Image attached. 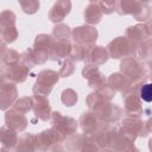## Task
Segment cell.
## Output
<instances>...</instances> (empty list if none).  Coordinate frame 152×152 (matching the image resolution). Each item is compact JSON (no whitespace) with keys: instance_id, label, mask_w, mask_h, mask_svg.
<instances>
[{"instance_id":"1","label":"cell","mask_w":152,"mask_h":152,"mask_svg":"<svg viewBox=\"0 0 152 152\" xmlns=\"http://www.w3.org/2000/svg\"><path fill=\"white\" fill-rule=\"evenodd\" d=\"M58 81V74L52 70H43L39 72L37 77V82L33 87V93L38 96H45L48 95L53 84Z\"/></svg>"},{"instance_id":"2","label":"cell","mask_w":152,"mask_h":152,"mask_svg":"<svg viewBox=\"0 0 152 152\" xmlns=\"http://www.w3.org/2000/svg\"><path fill=\"white\" fill-rule=\"evenodd\" d=\"M52 129L58 134L62 140L69 134H72L77 129V122L71 118L62 116L61 113H52Z\"/></svg>"},{"instance_id":"3","label":"cell","mask_w":152,"mask_h":152,"mask_svg":"<svg viewBox=\"0 0 152 152\" xmlns=\"http://www.w3.org/2000/svg\"><path fill=\"white\" fill-rule=\"evenodd\" d=\"M74 40L78 44H93L96 40L97 31L91 26H80L72 31Z\"/></svg>"},{"instance_id":"4","label":"cell","mask_w":152,"mask_h":152,"mask_svg":"<svg viewBox=\"0 0 152 152\" xmlns=\"http://www.w3.org/2000/svg\"><path fill=\"white\" fill-rule=\"evenodd\" d=\"M17 94L14 84L2 81L0 84V109H7L17 99Z\"/></svg>"},{"instance_id":"5","label":"cell","mask_w":152,"mask_h":152,"mask_svg":"<svg viewBox=\"0 0 152 152\" xmlns=\"http://www.w3.org/2000/svg\"><path fill=\"white\" fill-rule=\"evenodd\" d=\"M32 108L36 113V115L42 119V120H48L50 118V104L49 101L44 97V96H38L34 95V97L32 99Z\"/></svg>"},{"instance_id":"6","label":"cell","mask_w":152,"mask_h":152,"mask_svg":"<svg viewBox=\"0 0 152 152\" xmlns=\"http://www.w3.org/2000/svg\"><path fill=\"white\" fill-rule=\"evenodd\" d=\"M5 119H6L7 126H8L10 128L14 129V131H23V129H25V127H26V125H27L26 118H25L21 113L17 112V110H14V109L8 110V112L6 113Z\"/></svg>"},{"instance_id":"7","label":"cell","mask_w":152,"mask_h":152,"mask_svg":"<svg viewBox=\"0 0 152 152\" xmlns=\"http://www.w3.org/2000/svg\"><path fill=\"white\" fill-rule=\"evenodd\" d=\"M28 74V68H26L25 65H19V64H13L10 65L6 71H5V77L10 81L13 82H24L26 80V76Z\"/></svg>"},{"instance_id":"8","label":"cell","mask_w":152,"mask_h":152,"mask_svg":"<svg viewBox=\"0 0 152 152\" xmlns=\"http://www.w3.org/2000/svg\"><path fill=\"white\" fill-rule=\"evenodd\" d=\"M70 8H71V2L70 1H58V2H56L52 6V8L49 13L50 20L53 21V23L63 20L64 17L70 12Z\"/></svg>"},{"instance_id":"9","label":"cell","mask_w":152,"mask_h":152,"mask_svg":"<svg viewBox=\"0 0 152 152\" xmlns=\"http://www.w3.org/2000/svg\"><path fill=\"white\" fill-rule=\"evenodd\" d=\"M58 140H61L58 134L51 128V129H48V131H43L36 138V145L39 150L44 151V150L49 148L55 141H58Z\"/></svg>"},{"instance_id":"10","label":"cell","mask_w":152,"mask_h":152,"mask_svg":"<svg viewBox=\"0 0 152 152\" xmlns=\"http://www.w3.org/2000/svg\"><path fill=\"white\" fill-rule=\"evenodd\" d=\"M101 17H102V11L100 8L99 2H90L86 7V10H84V20L88 24L94 25V24L100 23Z\"/></svg>"},{"instance_id":"11","label":"cell","mask_w":152,"mask_h":152,"mask_svg":"<svg viewBox=\"0 0 152 152\" xmlns=\"http://www.w3.org/2000/svg\"><path fill=\"white\" fill-rule=\"evenodd\" d=\"M107 48H108V51L113 58H120L122 55H126V52L128 50L127 49V42L122 37H119L115 40L110 42Z\"/></svg>"},{"instance_id":"12","label":"cell","mask_w":152,"mask_h":152,"mask_svg":"<svg viewBox=\"0 0 152 152\" xmlns=\"http://www.w3.org/2000/svg\"><path fill=\"white\" fill-rule=\"evenodd\" d=\"M70 52H71V45L68 40H57L52 45L50 57H52L53 59H57V58L68 56Z\"/></svg>"},{"instance_id":"13","label":"cell","mask_w":152,"mask_h":152,"mask_svg":"<svg viewBox=\"0 0 152 152\" xmlns=\"http://www.w3.org/2000/svg\"><path fill=\"white\" fill-rule=\"evenodd\" d=\"M80 124H81L82 129L86 133H93L99 127L97 116L95 114H91V113H84L80 119Z\"/></svg>"},{"instance_id":"14","label":"cell","mask_w":152,"mask_h":152,"mask_svg":"<svg viewBox=\"0 0 152 152\" xmlns=\"http://www.w3.org/2000/svg\"><path fill=\"white\" fill-rule=\"evenodd\" d=\"M88 57H89V61L94 63V65L103 64L107 61V58H108V53H107L104 48H102V46H94V48L89 49Z\"/></svg>"},{"instance_id":"15","label":"cell","mask_w":152,"mask_h":152,"mask_svg":"<svg viewBox=\"0 0 152 152\" xmlns=\"http://www.w3.org/2000/svg\"><path fill=\"white\" fill-rule=\"evenodd\" d=\"M36 138L32 134H25L20 138L18 146H17V152H33L36 150Z\"/></svg>"},{"instance_id":"16","label":"cell","mask_w":152,"mask_h":152,"mask_svg":"<svg viewBox=\"0 0 152 152\" xmlns=\"http://www.w3.org/2000/svg\"><path fill=\"white\" fill-rule=\"evenodd\" d=\"M0 140L4 144L5 147H13L15 146L18 138L15 134V131L10 128V127H4L0 129Z\"/></svg>"},{"instance_id":"17","label":"cell","mask_w":152,"mask_h":152,"mask_svg":"<svg viewBox=\"0 0 152 152\" xmlns=\"http://www.w3.org/2000/svg\"><path fill=\"white\" fill-rule=\"evenodd\" d=\"M52 34L56 38V40H68V38L70 36V28H69V26L61 24L53 28Z\"/></svg>"},{"instance_id":"18","label":"cell","mask_w":152,"mask_h":152,"mask_svg":"<svg viewBox=\"0 0 152 152\" xmlns=\"http://www.w3.org/2000/svg\"><path fill=\"white\" fill-rule=\"evenodd\" d=\"M0 58L2 59V62H5L6 64L8 65H13V64H17V62L19 61L20 56L18 52H15L14 50H5L1 55H0Z\"/></svg>"},{"instance_id":"19","label":"cell","mask_w":152,"mask_h":152,"mask_svg":"<svg viewBox=\"0 0 152 152\" xmlns=\"http://www.w3.org/2000/svg\"><path fill=\"white\" fill-rule=\"evenodd\" d=\"M32 108V99L31 97H21L14 104V110L19 113H26Z\"/></svg>"},{"instance_id":"20","label":"cell","mask_w":152,"mask_h":152,"mask_svg":"<svg viewBox=\"0 0 152 152\" xmlns=\"http://www.w3.org/2000/svg\"><path fill=\"white\" fill-rule=\"evenodd\" d=\"M15 23V15L11 11H5L0 14V25L2 27H13Z\"/></svg>"},{"instance_id":"21","label":"cell","mask_w":152,"mask_h":152,"mask_svg":"<svg viewBox=\"0 0 152 152\" xmlns=\"http://www.w3.org/2000/svg\"><path fill=\"white\" fill-rule=\"evenodd\" d=\"M108 81H109L110 86L113 88L118 89V90H122L125 88L126 83H127V80L122 75H120V74H113V75H110V77H109Z\"/></svg>"},{"instance_id":"22","label":"cell","mask_w":152,"mask_h":152,"mask_svg":"<svg viewBox=\"0 0 152 152\" xmlns=\"http://www.w3.org/2000/svg\"><path fill=\"white\" fill-rule=\"evenodd\" d=\"M62 101L65 106L70 107L77 102V94L72 89H66L62 93Z\"/></svg>"},{"instance_id":"23","label":"cell","mask_w":152,"mask_h":152,"mask_svg":"<svg viewBox=\"0 0 152 152\" xmlns=\"http://www.w3.org/2000/svg\"><path fill=\"white\" fill-rule=\"evenodd\" d=\"M1 37H2V40L5 43H12L17 39L18 37V31L17 28L13 26V27H6L2 30L1 32Z\"/></svg>"},{"instance_id":"24","label":"cell","mask_w":152,"mask_h":152,"mask_svg":"<svg viewBox=\"0 0 152 152\" xmlns=\"http://www.w3.org/2000/svg\"><path fill=\"white\" fill-rule=\"evenodd\" d=\"M20 6L21 8L24 10L25 13H28V14H33L38 11L39 8V2L38 1H32V0H28V1H20Z\"/></svg>"},{"instance_id":"25","label":"cell","mask_w":152,"mask_h":152,"mask_svg":"<svg viewBox=\"0 0 152 152\" xmlns=\"http://www.w3.org/2000/svg\"><path fill=\"white\" fill-rule=\"evenodd\" d=\"M72 72H74V65H72V63H71L70 61H65L64 64H63L62 68H61L59 75L63 76V77H68V76H70Z\"/></svg>"},{"instance_id":"26","label":"cell","mask_w":152,"mask_h":152,"mask_svg":"<svg viewBox=\"0 0 152 152\" xmlns=\"http://www.w3.org/2000/svg\"><path fill=\"white\" fill-rule=\"evenodd\" d=\"M97 72H99V70H97V66H96V65H94V64H88V65H86V68L83 69L82 75H83V77H86V78H91V77L95 76Z\"/></svg>"},{"instance_id":"27","label":"cell","mask_w":152,"mask_h":152,"mask_svg":"<svg viewBox=\"0 0 152 152\" xmlns=\"http://www.w3.org/2000/svg\"><path fill=\"white\" fill-rule=\"evenodd\" d=\"M104 82V77L101 75V74H96L95 76H93L91 78H89V86L93 87V88H99L103 84Z\"/></svg>"},{"instance_id":"28","label":"cell","mask_w":152,"mask_h":152,"mask_svg":"<svg viewBox=\"0 0 152 152\" xmlns=\"http://www.w3.org/2000/svg\"><path fill=\"white\" fill-rule=\"evenodd\" d=\"M100 5V8L102 12L104 13H112L114 11V6H115V2H99Z\"/></svg>"},{"instance_id":"29","label":"cell","mask_w":152,"mask_h":152,"mask_svg":"<svg viewBox=\"0 0 152 152\" xmlns=\"http://www.w3.org/2000/svg\"><path fill=\"white\" fill-rule=\"evenodd\" d=\"M4 51H5V45H4V44L0 42V55H1Z\"/></svg>"},{"instance_id":"30","label":"cell","mask_w":152,"mask_h":152,"mask_svg":"<svg viewBox=\"0 0 152 152\" xmlns=\"http://www.w3.org/2000/svg\"><path fill=\"white\" fill-rule=\"evenodd\" d=\"M0 152H11V151H8V150H6V148H2Z\"/></svg>"}]
</instances>
